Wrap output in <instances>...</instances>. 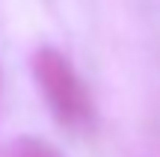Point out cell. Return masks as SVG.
<instances>
[{"label": "cell", "mask_w": 160, "mask_h": 157, "mask_svg": "<svg viewBox=\"0 0 160 157\" xmlns=\"http://www.w3.org/2000/svg\"><path fill=\"white\" fill-rule=\"evenodd\" d=\"M0 157H62L51 142L45 140H33V136H18L9 145H3Z\"/></svg>", "instance_id": "cell-2"}, {"label": "cell", "mask_w": 160, "mask_h": 157, "mask_svg": "<svg viewBox=\"0 0 160 157\" xmlns=\"http://www.w3.org/2000/svg\"><path fill=\"white\" fill-rule=\"evenodd\" d=\"M33 74L51 104L53 116L65 125H83L92 116V98L74 65L53 47H42L33 56Z\"/></svg>", "instance_id": "cell-1"}]
</instances>
